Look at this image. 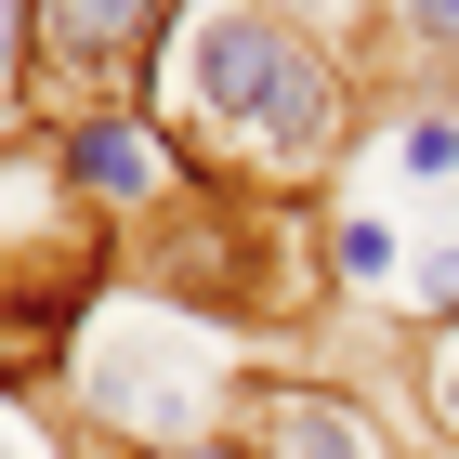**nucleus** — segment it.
Instances as JSON below:
<instances>
[{
  "label": "nucleus",
  "mask_w": 459,
  "mask_h": 459,
  "mask_svg": "<svg viewBox=\"0 0 459 459\" xmlns=\"http://www.w3.org/2000/svg\"><path fill=\"white\" fill-rule=\"evenodd\" d=\"M237 433H249V459H407L381 407L354 381H316V368H249Z\"/></svg>",
  "instance_id": "6"
},
{
  "label": "nucleus",
  "mask_w": 459,
  "mask_h": 459,
  "mask_svg": "<svg viewBox=\"0 0 459 459\" xmlns=\"http://www.w3.org/2000/svg\"><path fill=\"white\" fill-rule=\"evenodd\" d=\"M27 66H39V0H0V132H27Z\"/></svg>",
  "instance_id": "13"
},
{
  "label": "nucleus",
  "mask_w": 459,
  "mask_h": 459,
  "mask_svg": "<svg viewBox=\"0 0 459 459\" xmlns=\"http://www.w3.org/2000/svg\"><path fill=\"white\" fill-rule=\"evenodd\" d=\"M249 394V342L197 328L184 302L118 276L92 302V328L66 342V381H53V420L79 459H144V446H197V433H237Z\"/></svg>",
  "instance_id": "2"
},
{
  "label": "nucleus",
  "mask_w": 459,
  "mask_h": 459,
  "mask_svg": "<svg viewBox=\"0 0 459 459\" xmlns=\"http://www.w3.org/2000/svg\"><path fill=\"white\" fill-rule=\"evenodd\" d=\"M0 459H27V446H13V433H0Z\"/></svg>",
  "instance_id": "15"
},
{
  "label": "nucleus",
  "mask_w": 459,
  "mask_h": 459,
  "mask_svg": "<svg viewBox=\"0 0 459 459\" xmlns=\"http://www.w3.org/2000/svg\"><path fill=\"white\" fill-rule=\"evenodd\" d=\"M144 106L171 118V144L197 158V184L316 211V197H342V158L368 144L381 92H368L354 53L276 27V13H249V0H184Z\"/></svg>",
  "instance_id": "1"
},
{
  "label": "nucleus",
  "mask_w": 459,
  "mask_h": 459,
  "mask_svg": "<svg viewBox=\"0 0 459 459\" xmlns=\"http://www.w3.org/2000/svg\"><path fill=\"white\" fill-rule=\"evenodd\" d=\"M184 0H39V66H27V118H106L158 92Z\"/></svg>",
  "instance_id": "4"
},
{
  "label": "nucleus",
  "mask_w": 459,
  "mask_h": 459,
  "mask_svg": "<svg viewBox=\"0 0 459 459\" xmlns=\"http://www.w3.org/2000/svg\"><path fill=\"white\" fill-rule=\"evenodd\" d=\"M407 407H420V433L459 459V328H420V342H407Z\"/></svg>",
  "instance_id": "11"
},
{
  "label": "nucleus",
  "mask_w": 459,
  "mask_h": 459,
  "mask_svg": "<svg viewBox=\"0 0 459 459\" xmlns=\"http://www.w3.org/2000/svg\"><path fill=\"white\" fill-rule=\"evenodd\" d=\"M316 276H328V302H394V289H407V223L328 197L316 211Z\"/></svg>",
  "instance_id": "7"
},
{
  "label": "nucleus",
  "mask_w": 459,
  "mask_h": 459,
  "mask_svg": "<svg viewBox=\"0 0 459 459\" xmlns=\"http://www.w3.org/2000/svg\"><path fill=\"white\" fill-rule=\"evenodd\" d=\"M394 316H407V342H420V328H459V223L407 237V289H394Z\"/></svg>",
  "instance_id": "10"
},
{
  "label": "nucleus",
  "mask_w": 459,
  "mask_h": 459,
  "mask_svg": "<svg viewBox=\"0 0 459 459\" xmlns=\"http://www.w3.org/2000/svg\"><path fill=\"white\" fill-rule=\"evenodd\" d=\"M39 132L66 144V184H79V197H92V211L118 223V237H132V223H158V211L184 197V184H197V158L171 144V118H158V106H106V118H39Z\"/></svg>",
  "instance_id": "5"
},
{
  "label": "nucleus",
  "mask_w": 459,
  "mask_h": 459,
  "mask_svg": "<svg viewBox=\"0 0 459 459\" xmlns=\"http://www.w3.org/2000/svg\"><path fill=\"white\" fill-rule=\"evenodd\" d=\"M144 459H249V433H197V446H144Z\"/></svg>",
  "instance_id": "14"
},
{
  "label": "nucleus",
  "mask_w": 459,
  "mask_h": 459,
  "mask_svg": "<svg viewBox=\"0 0 459 459\" xmlns=\"http://www.w3.org/2000/svg\"><path fill=\"white\" fill-rule=\"evenodd\" d=\"M249 13H276V27L328 39V53H354V66H368V39H381V0H249Z\"/></svg>",
  "instance_id": "12"
},
{
  "label": "nucleus",
  "mask_w": 459,
  "mask_h": 459,
  "mask_svg": "<svg viewBox=\"0 0 459 459\" xmlns=\"http://www.w3.org/2000/svg\"><path fill=\"white\" fill-rule=\"evenodd\" d=\"M368 132L394 144V171H407V184H433V197L459 184V92H407V106H381Z\"/></svg>",
  "instance_id": "8"
},
{
  "label": "nucleus",
  "mask_w": 459,
  "mask_h": 459,
  "mask_svg": "<svg viewBox=\"0 0 459 459\" xmlns=\"http://www.w3.org/2000/svg\"><path fill=\"white\" fill-rule=\"evenodd\" d=\"M394 53H420V79L407 92H459V0H381ZM407 92H381V106H407Z\"/></svg>",
  "instance_id": "9"
},
{
  "label": "nucleus",
  "mask_w": 459,
  "mask_h": 459,
  "mask_svg": "<svg viewBox=\"0 0 459 459\" xmlns=\"http://www.w3.org/2000/svg\"><path fill=\"white\" fill-rule=\"evenodd\" d=\"M118 289V223L66 184V144L0 132V394H53L66 342L92 328V302Z\"/></svg>",
  "instance_id": "3"
}]
</instances>
